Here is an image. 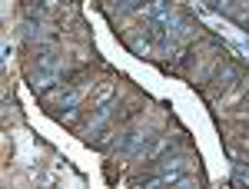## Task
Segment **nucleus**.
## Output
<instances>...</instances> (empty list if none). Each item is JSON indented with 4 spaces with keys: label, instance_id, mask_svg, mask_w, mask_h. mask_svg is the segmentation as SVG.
<instances>
[{
    "label": "nucleus",
    "instance_id": "nucleus-1",
    "mask_svg": "<svg viewBox=\"0 0 249 189\" xmlns=\"http://www.w3.org/2000/svg\"><path fill=\"white\" fill-rule=\"evenodd\" d=\"M60 76V57L53 53V50H40L37 60H34V86H40V90H47V86H53Z\"/></svg>",
    "mask_w": 249,
    "mask_h": 189
},
{
    "label": "nucleus",
    "instance_id": "nucleus-2",
    "mask_svg": "<svg viewBox=\"0 0 249 189\" xmlns=\"http://www.w3.org/2000/svg\"><path fill=\"white\" fill-rule=\"evenodd\" d=\"M143 20L150 23V27H163V30H173V10L166 0H150L146 7H143Z\"/></svg>",
    "mask_w": 249,
    "mask_h": 189
},
{
    "label": "nucleus",
    "instance_id": "nucleus-3",
    "mask_svg": "<svg viewBox=\"0 0 249 189\" xmlns=\"http://www.w3.org/2000/svg\"><path fill=\"white\" fill-rule=\"evenodd\" d=\"M232 183H236V186H249V163L239 159V163L232 166Z\"/></svg>",
    "mask_w": 249,
    "mask_h": 189
},
{
    "label": "nucleus",
    "instance_id": "nucleus-4",
    "mask_svg": "<svg viewBox=\"0 0 249 189\" xmlns=\"http://www.w3.org/2000/svg\"><path fill=\"white\" fill-rule=\"evenodd\" d=\"M210 7L223 10V14H230V10H232V0H210Z\"/></svg>",
    "mask_w": 249,
    "mask_h": 189
},
{
    "label": "nucleus",
    "instance_id": "nucleus-5",
    "mask_svg": "<svg viewBox=\"0 0 249 189\" xmlns=\"http://www.w3.org/2000/svg\"><path fill=\"white\" fill-rule=\"evenodd\" d=\"M110 3H113L116 10H133L136 7V0H110Z\"/></svg>",
    "mask_w": 249,
    "mask_h": 189
}]
</instances>
